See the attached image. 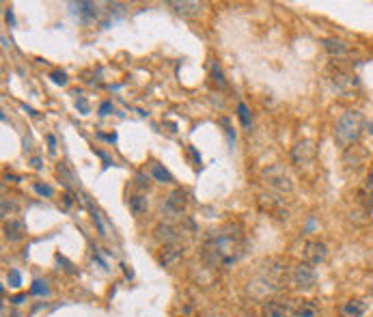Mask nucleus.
Here are the masks:
<instances>
[{"instance_id": "f257e3e1", "label": "nucleus", "mask_w": 373, "mask_h": 317, "mask_svg": "<svg viewBox=\"0 0 373 317\" xmlns=\"http://www.w3.org/2000/svg\"><path fill=\"white\" fill-rule=\"evenodd\" d=\"M242 253H244L242 233L233 231V226H225L218 233H212L210 240L205 242V259L212 265L231 268L233 263L240 261Z\"/></svg>"}, {"instance_id": "f03ea898", "label": "nucleus", "mask_w": 373, "mask_h": 317, "mask_svg": "<svg viewBox=\"0 0 373 317\" xmlns=\"http://www.w3.org/2000/svg\"><path fill=\"white\" fill-rule=\"evenodd\" d=\"M360 130H362V117L358 110H347L343 112L339 121H337V128H335V138L341 147H347V145L356 143L358 136H360Z\"/></svg>"}, {"instance_id": "7ed1b4c3", "label": "nucleus", "mask_w": 373, "mask_h": 317, "mask_svg": "<svg viewBox=\"0 0 373 317\" xmlns=\"http://www.w3.org/2000/svg\"><path fill=\"white\" fill-rule=\"evenodd\" d=\"M263 179H266V184L270 186V188H274L276 192H291L293 190V179L289 175V170L285 168L283 164H272L267 166L266 170H263Z\"/></svg>"}, {"instance_id": "20e7f679", "label": "nucleus", "mask_w": 373, "mask_h": 317, "mask_svg": "<svg viewBox=\"0 0 373 317\" xmlns=\"http://www.w3.org/2000/svg\"><path fill=\"white\" fill-rule=\"evenodd\" d=\"M291 283L298 287L300 291H311L317 285V274L313 270V265L308 263H298L291 270Z\"/></svg>"}, {"instance_id": "39448f33", "label": "nucleus", "mask_w": 373, "mask_h": 317, "mask_svg": "<svg viewBox=\"0 0 373 317\" xmlns=\"http://www.w3.org/2000/svg\"><path fill=\"white\" fill-rule=\"evenodd\" d=\"M302 259L308 265H320L328 259V246L320 240H306L302 244Z\"/></svg>"}, {"instance_id": "423d86ee", "label": "nucleus", "mask_w": 373, "mask_h": 317, "mask_svg": "<svg viewBox=\"0 0 373 317\" xmlns=\"http://www.w3.org/2000/svg\"><path fill=\"white\" fill-rule=\"evenodd\" d=\"M291 160H293V164L300 166V168L302 166L308 168V166L313 164V160H315V147H313L311 140H302V143H298L291 151Z\"/></svg>"}, {"instance_id": "0eeeda50", "label": "nucleus", "mask_w": 373, "mask_h": 317, "mask_svg": "<svg viewBox=\"0 0 373 317\" xmlns=\"http://www.w3.org/2000/svg\"><path fill=\"white\" fill-rule=\"evenodd\" d=\"M186 203H188L186 192H183V190H173V192L166 196L164 209H166L168 214H173V216H179L183 209H186Z\"/></svg>"}, {"instance_id": "6e6552de", "label": "nucleus", "mask_w": 373, "mask_h": 317, "mask_svg": "<svg viewBox=\"0 0 373 317\" xmlns=\"http://www.w3.org/2000/svg\"><path fill=\"white\" fill-rule=\"evenodd\" d=\"M181 257H183V246H177V244L164 246L160 253V263L164 268H175L179 261H181Z\"/></svg>"}, {"instance_id": "1a4fd4ad", "label": "nucleus", "mask_w": 373, "mask_h": 317, "mask_svg": "<svg viewBox=\"0 0 373 317\" xmlns=\"http://www.w3.org/2000/svg\"><path fill=\"white\" fill-rule=\"evenodd\" d=\"M293 313H296V309H291V306L283 300L266 302V306H263V315L266 317H291Z\"/></svg>"}, {"instance_id": "9d476101", "label": "nucleus", "mask_w": 373, "mask_h": 317, "mask_svg": "<svg viewBox=\"0 0 373 317\" xmlns=\"http://www.w3.org/2000/svg\"><path fill=\"white\" fill-rule=\"evenodd\" d=\"M69 7L84 22H91V19H95L99 15V4H95V2H71Z\"/></svg>"}, {"instance_id": "9b49d317", "label": "nucleus", "mask_w": 373, "mask_h": 317, "mask_svg": "<svg viewBox=\"0 0 373 317\" xmlns=\"http://www.w3.org/2000/svg\"><path fill=\"white\" fill-rule=\"evenodd\" d=\"M332 82H335V87L339 89L341 93H350V91L358 84V80H356V75L343 72V69H337V74L332 75Z\"/></svg>"}, {"instance_id": "f8f14e48", "label": "nucleus", "mask_w": 373, "mask_h": 317, "mask_svg": "<svg viewBox=\"0 0 373 317\" xmlns=\"http://www.w3.org/2000/svg\"><path fill=\"white\" fill-rule=\"evenodd\" d=\"M156 240H160L164 242V246H171V244H175V242L179 240V233H177V229L173 224H168V223H162V224H158L156 226Z\"/></svg>"}, {"instance_id": "ddd939ff", "label": "nucleus", "mask_w": 373, "mask_h": 317, "mask_svg": "<svg viewBox=\"0 0 373 317\" xmlns=\"http://www.w3.org/2000/svg\"><path fill=\"white\" fill-rule=\"evenodd\" d=\"M367 311V302L360 300V298H354V300H347L345 304L341 306V315L343 317H362Z\"/></svg>"}, {"instance_id": "4468645a", "label": "nucleus", "mask_w": 373, "mask_h": 317, "mask_svg": "<svg viewBox=\"0 0 373 317\" xmlns=\"http://www.w3.org/2000/svg\"><path fill=\"white\" fill-rule=\"evenodd\" d=\"M89 209H91V214H93V223H95L97 231H99V235H102V238H108V235L112 233V224L108 223V218H106V216H104L97 207L89 205Z\"/></svg>"}, {"instance_id": "2eb2a0df", "label": "nucleus", "mask_w": 373, "mask_h": 317, "mask_svg": "<svg viewBox=\"0 0 373 317\" xmlns=\"http://www.w3.org/2000/svg\"><path fill=\"white\" fill-rule=\"evenodd\" d=\"M4 238L9 242H19L26 235V229H24V224L19 223V220H9V223H4Z\"/></svg>"}, {"instance_id": "dca6fc26", "label": "nucleus", "mask_w": 373, "mask_h": 317, "mask_svg": "<svg viewBox=\"0 0 373 317\" xmlns=\"http://www.w3.org/2000/svg\"><path fill=\"white\" fill-rule=\"evenodd\" d=\"M127 207H130V211L134 216H142L149 209V199L145 194H132L130 199H127Z\"/></svg>"}, {"instance_id": "f3484780", "label": "nucleus", "mask_w": 373, "mask_h": 317, "mask_svg": "<svg viewBox=\"0 0 373 317\" xmlns=\"http://www.w3.org/2000/svg\"><path fill=\"white\" fill-rule=\"evenodd\" d=\"M324 48L330 56H337V58H341L347 54V45L343 43L341 39H324Z\"/></svg>"}, {"instance_id": "a211bd4d", "label": "nucleus", "mask_w": 373, "mask_h": 317, "mask_svg": "<svg viewBox=\"0 0 373 317\" xmlns=\"http://www.w3.org/2000/svg\"><path fill=\"white\" fill-rule=\"evenodd\" d=\"M173 7V11L179 13V15H186V18H190V15H196L201 11V4L198 2H168Z\"/></svg>"}, {"instance_id": "6ab92c4d", "label": "nucleus", "mask_w": 373, "mask_h": 317, "mask_svg": "<svg viewBox=\"0 0 373 317\" xmlns=\"http://www.w3.org/2000/svg\"><path fill=\"white\" fill-rule=\"evenodd\" d=\"M317 313H320V306H317V302H313V300L300 302L298 309H296L298 317H317Z\"/></svg>"}, {"instance_id": "aec40b11", "label": "nucleus", "mask_w": 373, "mask_h": 317, "mask_svg": "<svg viewBox=\"0 0 373 317\" xmlns=\"http://www.w3.org/2000/svg\"><path fill=\"white\" fill-rule=\"evenodd\" d=\"M149 173H151V177L156 181H160V184H168V181H173L171 173H168L166 168H164L162 164H151V168H149Z\"/></svg>"}, {"instance_id": "412c9836", "label": "nucleus", "mask_w": 373, "mask_h": 317, "mask_svg": "<svg viewBox=\"0 0 373 317\" xmlns=\"http://www.w3.org/2000/svg\"><path fill=\"white\" fill-rule=\"evenodd\" d=\"M237 114H240V121H242V125L244 128H250V123H252V119H250V112H248V108H246V104H237Z\"/></svg>"}, {"instance_id": "4be33fe9", "label": "nucleus", "mask_w": 373, "mask_h": 317, "mask_svg": "<svg viewBox=\"0 0 373 317\" xmlns=\"http://www.w3.org/2000/svg\"><path fill=\"white\" fill-rule=\"evenodd\" d=\"M212 75H213V82H216L218 89H225L227 87L225 78H222V69H220V65H218V63L212 65Z\"/></svg>"}, {"instance_id": "5701e85b", "label": "nucleus", "mask_w": 373, "mask_h": 317, "mask_svg": "<svg viewBox=\"0 0 373 317\" xmlns=\"http://www.w3.org/2000/svg\"><path fill=\"white\" fill-rule=\"evenodd\" d=\"M31 294L33 296H48L50 294L48 283H46V280H35L33 287H31Z\"/></svg>"}, {"instance_id": "b1692460", "label": "nucleus", "mask_w": 373, "mask_h": 317, "mask_svg": "<svg viewBox=\"0 0 373 317\" xmlns=\"http://www.w3.org/2000/svg\"><path fill=\"white\" fill-rule=\"evenodd\" d=\"M58 175L63 177V184H65L67 188H73V181H76V179H73V175L67 170L65 164H58Z\"/></svg>"}, {"instance_id": "393cba45", "label": "nucleus", "mask_w": 373, "mask_h": 317, "mask_svg": "<svg viewBox=\"0 0 373 317\" xmlns=\"http://www.w3.org/2000/svg\"><path fill=\"white\" fill-rule=\"evenodd\" d=\"M35 192L41 194V196H52L54 194V188L48 184H35Z\"/></svg>"}, {"instance_id": "a878e982", "label": "nucleus", "mask_w": 373, "mask_h": 317, "mask_svg": "<svg viewBox=\"0 0 373 317\" xmlns=\"http://www.w3.org/2000/svg\"><path fill=\"white\" fill-rule=\"evenodd\" d=\"M9 285H11V287H19V285H22V276H19L18 270L9 272Z\"/></svg>"}, {"instance_id": "bb28decb", "label": "nucleus", "mask_w": 373, "mask_h": 317, "mask_svg": "<svg viewBox=\"0 0 373 317\" xmlns=\"http://www.w3.org/2000/svg\"><path fill=\"white\" fill-rule=\"evenodd\" d=\"M52 80H54L56 84H65V82H67V75L63 74V72H54V74H52Z\"/></svg>"}, {"instance_id": "cd10ccee", "label": "nucleus", "mask_w": 373, "mask_h": 317, "mask_svg": "<svg viewBox=\"0 0 373 317\" xmlns=\"http://www.w3.org/2000/svg\"><path fill=\"white\" fill-rule=\"evenodd\" d=\"M7 209L9 211H16V203H9V201L4 199L2 201V216H4V218H7Z\"/></svg>"}, {"instance_id": "c85d7f7f", "label": "nucleus", "mask_w": 373, "mask_h": 317, "mask_svg": "<svg viewBox=\"0 0 373 317\" xmlns=\"http://www.w3.org/2000/svg\"><path fill=\"white\" fill-rule=\"evenodd\" d=\"M76 106H78V108H80V110H82V112H84V114H87V112H89V104H87V102H84V99H78V102H76Z\"/></svg>"}, {"instance_id": "c756f323", "label": "nucleus", "mask_w": 373, "mask_h": 317, "mask_svg": "<svg viewBox=\"0 0 373 317\" xmlns=\"http://www.w3.org/2000/svg\"><path fill=\"white\" fill-rule=\"evenodd\" d=\"M24 300H26V296H24V294H19V296H16V298H13V304H22Z\"/></svg>"}, {"instance_id": "7c9ffc66", "label": "nucleus", "mask_w": 373, "mask_h": 317, "mask_svg": "<svg viewBox=\"0 0 373 317\" xmlns=\"http://www.w3.org/2000/svg\"><path fill=\"white\" fill-rule=\"evenodd\" d=\"M99 110H102V114H108V110H110V104H108V102H104V104H102V108H99Z\"/></svg>"}, {"instance_id": "2f4dec72", "label": "nucleus", "mask_w": 373, "mask_h": 317, "mask_svg": "<svg viewBox=\"0 0 373 317\" xmlns=\"http://www.w3.org/2000/svg\"><path fill=\"white\" fill-rule=\"evenodd\" d=\"M367 128H369V132L373 134V123H367Z\"/></svg>"}]
</instances>
